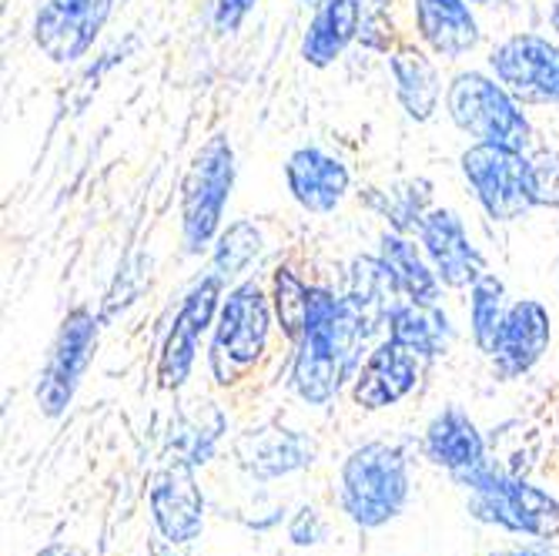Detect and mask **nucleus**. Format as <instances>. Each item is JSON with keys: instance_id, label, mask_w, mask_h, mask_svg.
<instances>
[{"instance_id": "nucleus-1", "label": "nucleus", "mask_w": 559, "mask_h": 556, "mask_svg": "<svg viewBox=\"0 0 559 556\" xmlns=\"http://www.w3.org/2000/svg\"><path fill=\"white\" fill-rule=\"evenodd\" d=\"M376 335L379 329L345 292L312 285L309 329L292 348V392L305 406H329V402H335L366 363Z\"/></svg>"}, {"instance_id": "nucleus-2", "label": "nucleus", "mask_w": 559, "mask_h": 556, "mask_svg": "<svg viewBox=\"0 0 559 556\" xmlns=\"http://www.w3.org/2000/svg\"><path fill=\"white\" fill-rule=\"evenodd\" d=\"M275 329L272 295L262 279L248 275L228 285L205 356L212 382L218 389H238L245 379L255 376L272 348Z\"/></svg>"}, {"instance_id": "nucleus-3", "label": "nucleus", "mask_w": 559, "mask_h": 556, "mask_svg": "<svg viewBox=\"0 0 559 556\" xmlns=\"http://www.w3.org/2000/svg\"><path fill=\"white\" fill-rule=\"evenodd\" d=\"M413 499V463L399 442L355 446L338 470V510L359 530L395 523Z\"/></svg>"}, {"instance_id": "nucleus-4", "label": "nucleus", "mask_w": 559, "mask_h": 556, "mask_svg": "<svg viewBox=\"0 0 559 556\" xmlns=\"http://www.w3.org/2000/svg\"><path fill=\"white\" fill-rule=\"evenodd\" d=\"M469 493V517L533 540H556L559 536V499L543 486L499 470L496 463H479L476 470L455 476Z\"/></svg>"}, {"instance_id": "nucleus-5", "label": "nucleus", "mask_w": 559, "mask_h": 556, "mask_svg": "<svg viewBox=\"0 0 559 556\" xmlns=\"http://www.w3.org/2000/svg\"><path fill=\"white\" fill-rule=\"evenodd\" d=\"M460 171L486 218L510 225L546 205V181L526 151L506 144H469L460 155Z\"/></svg>"}, {"instance_id": "nucleus-6", "label": "nucleus", "mask_w": 559, "mask_h": 556, "mask_svg": "<svg viewBox=\"0 0 559 556\" xmlns=\"http://www.w3.org/2000/svg\"><path fill=\"white\" fill-rule=\"evenodd\" d=\"M445 115L452 128L476 144H506L530 151L533 125L520 100L492 71H455L445 84Z\"/></svg>"}, {"instance_id": "nucleus-7", "label": "nucleus", "mask_w": 559, "mask_h": 556, "mask_svg": "<svg viewBox=\"0 0 559 556\" xmlns=\"http://www.w3.org/2000/svg\"><path fill=\"white\" fill-rule=\"evenodd\" d=\"M235 178H238L235 147L228 134L218 131L194 151L181 178L178 218H181V245L188 256L212 251L218 232L225 228V209L235 191Z\"/></svg>"}, {"instance_id": "nucleus-8", "label": "nucleus", "mask_w": 559, "mask_h": 556, "mask_svg": "<svg viewBox=\"0 0 559 556\" xmlns=\"http://www.w3.org/2000/svg\"><path fill=\"white\" fill-rule=\"evenodd\" d=\"M228 285L215 275L205 272L178 301V309L162 335V348H158V366H155V379L162 392H181L198 366V352L205 335H212L222 298H225Z\"/></svg>"}, {"instance_id": "nucleus-9", "label": "nucleus", "mask_w": 559, "mask_h": 556, "mask_svg": "<svg viewBox=\"0 0 559 556\" xmlns=\"http://www.w3.org/2000/svg\"><path fill=\"white\" fill-rule=\"evenodd\" d=\"M97 339H100V316H94V309L74 306L61 319L58 335L50 342L47 359L40 366L37 389H34V402L40 416L61 419L71 410V402L94 363Z\"/></svg>"}, {"instance_id": "nucleus-10", "label": "nucleus", "mask_w": 559, "mask_h": 556, "mask_svg": "<svg viewBox=\"0 0 559 556\" xmlns=\"http://www.w3.org/2000/svg\"><path fill=\"white\" fill-rule=\"evenodd\" d=\"M489 71L523 108L559 105V44L536 31L502 37L486 58Z\"/></svg>"}, {"instance_id": "nucleus-11", "label": "nucleus", "mask_w": 559, "mask_h": 556, "mask_svg": "<svg viewBox=\"0 0 559 556\" xmlns=\"http://www.w3.org/2000/svg\"><path fill=\"white\" fill-rule=\"evenodd\" d=\"M115 14V0H44L34 17V44L50 64H78Z\"/></svg>"}, {"instance_id": "nucleus-12", "label": "nucleus", "mask_w": 559, "mask_h": 556, "mask_svg": "<svg viewBox=\"0 0 559 556\" xmlns=\"http://www.w3.org/2000/svg\"><path fill=\"white\" fill-rule=\"evenodd\" d=\"M198 470L181 460H165L147 486V517L151 530L171 543L201 540L205 533V493L198 486Z\"/></svg>"}, {"instance_id": "nucleus-13", "label": "nucleus", "mask_w": 559, "mask_h": 556, "mask_svg": "<svg viewBox=\"0 0 559 556\" xmlns=\"http://www.w3.org/2000/svg\"><path fill=\"white\" fill-rule=\"evenodd\" d=\"M416 238L426 251V259L432 262L442 288L449 292H469L489 272V262L479 251V245L473 241L466 218L455 209L436 205L426 215Z\"/></svg>"}, {"instance_id": "nucleus-14", "label": "nucleus", "mask_w": 559, "mask_h": 556, "mask_svg": "<svg viewBox=\"0 0 559 556\" xmlns=\"http://www.w3.org/2000/svg\"><path fill=\"white\" fill-rule=\"evenodd\" d=\"M423 366L426 363L416 352L402 348L389 339L376 342L348 386L352 406H359L362 413H382V410L399 406V402H405L419 389Z\"/></svg>"}, {"instance_id": "nucleus-15", "label": "nucleus", "mask_w": 559, "mask_h": 556, "mask_svg": "<svg viewBox=\"0 0 559 556\" xmlns=\"http://www.w3.org/2000/svg\"><path fill=\"white\" fill-rule=\"evenodd\" d=\"M552 342V316L539 298H516L510 301V312L502 319L496 348H492V372L499 379H520L533 372Z\"/></svg>"}, {"instance_id": "nucleus-16", "label": "nucleus", "mask_w": 559, "mask_h": 556, "mask_svg": "<svg viewBox=\"0 0 559 556\" xmlns=\"http://www.w3.org/2000/svg\"><path fill=\"white\" fill-rule=\"evenodd\" d=\"M235 463L251 476V480H282L292 473L309 470L319 457V442L312 436H305L298 429H285L278 423L259 426V429H245L235 446Z\"/></svg>"}, {"instance_id": "nucleus-17", "label": "nucleus", "mask_w": 559, "mask_h": 556, "mask_svg": "<svg viewBox=\"0 0 559 556\" xmlns=\"http://www.w3.org/2000/svg\"><path fill=\"white\" fill-rule=\"evenodd\" d=\"M285 188L309 215H332L352 191V171L319 144H301L285 158Z\"/></svg>"}, {"instance_id": "nucleus-18", "label": "nucleus", "mask_w": 559, "mask_h": 556, "mask_svg": "<svg viewBox=\"0 0 559 556\" xmlns=\"http://www.w3.org/2000/svg\"><path fill=\"white\" fill-rule=\"evenodd\" d=\"M419 44L439 61H463L483 44V27L469 0H413Z\"/></svg>"}, {"instance_id": "nucleus-19", "label": "nucleus", "mask_w": 559, "mask_h": 556, "mask_svg": "<svg viewBox=\"0 0 559 556\" xmlns=\"http://www.w3.org/2000/svg\"><path fill=\"white\" fill-rule=\"evenodd\" d=\"M385 55H389V74H392V91H395L399 108L409 121L429 125L439 111V100L445 97L436 55H429L423 44H413V40L392 44V50H385Z\"/></svg>"}, {"instance_id": "nucleus-20", "label": "nucleus", "mask_w": 559, "mask_h": 556, "mask_svg": "<svg viewBox=\"0 0 559 556\" xmlns=\"http://www.w3.org/2000/svg\"><path fill=\"white\" fill-rule=\"evenodd\" d=\"M423 457L455 480L486 463L489 452H486L483 429L466 410L442 406L423 429Z\"/></svg>"}, {"instance_id": "nucleus-21", "label": "nucleus", "mask_w": 559, "mask_h": 556, "mask_svg": "<svg viewBox=\"0 0 559 556\" xmlns=\"http://www.w3.org/2000/svg\"><path fill=\"white\" fill-rule=\"evenodd\" d=\"M366 34V0H322L301 34V61L329 71Z\"/></svg>"}, {"instance_id": "nucleus-22", "label": "nucleus", "mask_w": 559, "mask_h": 556, "mask_svg": "<svg viewBox=\"0 0 559 556\" xmlns=\"http://www.w3.org/2000/svg\"><path fill=\"white\" fill-rule=\"evenodd\" d=\"M385 339L416 352L423 363H432L452 348L455 326H452L449 312L442 309V301L423 306V301L402 298L385 319Z\"/></svg>"}, {"instance_id": "nucleus-23", "label": "nucleus", "mask_w": 559, "mask_h": 556, "mask_svg": "<svg viewBox=\"0 0 559 556\" xmlns=\"http://www.w3.org/2000/svg\"><path fill=\"white\" fill-rule=\"evenodd\" d=\"M379 256L389 265L402 298L423 301V306H436V301H442V282H439L432 262L426 259L419 238L385 228L379 235Z\"/></svg>"}, {"instance_id": "nucleus-24", "label": "nucleus", "mask_w": 559, "mask_h": 556, "mask_svg": "<svg viewBox=\"0 0 559 556\" xmlns=\"http://www.w3.org/2000/svg\"><path fill=\"white\" fill-rule=\"evenodd\" d=\"M345 295L355 301V306L362 309V316L379 329L385 332V319L389 312L402 301V292L389 272V265L382 262V256H359L348 269V288Z\"/></svg>"}, {"instance_id": "nucleus-25", "label": "nucleus", "mask_w": 559, "mask_h": 556, "mask_svg": "<svg viewBox=\"0 0 559 556\" xmlns=\"http://www.w3.org/2000/svg\"><path fill=\"white\" fill-rule=\"evenodd\" d=\"M366 205L389 225V232L399 235H419L426 215L436 209L432 198H429V185L426 181H395L389 188H369L366 194Z\"/></svg>"}, {"instance_id": "nucleus-26", "label": "nucleus", "mask_w": 559, "mask_h": 556, "mask_svg": "<svg viewBox=\"0 0 559 556\" xmlns=\"http://www.w3.org/2000/svg\"><path fill=\"white\" fill-rule=\"evenodd\" d=\"M262 251H265L262 228L251 218H235L218 232V238L212 245L209 272H215L225 285H235L251 275V269H255V262L262 259Z\"/></svg>"}, {"instance_id": "nucleus-27", "label": "nucleus", "mask_w": 559, "mask_h": 556, "mask_svg": "<svg viewBox=\"0 0 559 556\" xmlns=\"http://www.w3.org/2000/svg\"><path fill=\"white\" fill-rule=\"evenodd\" d=\"M269 295H272V312L278 335L288 342V348L298 345V339L309 329L312 316V282H305L288 262L275 265L269 275Z\"/></svg>"}, {"instance_id": "nucleus-28", "label": "nucleus", "mask_w": 559, "mask_h": 556, "mask_svg": "<svg viewBox=\"0 0 559 556\" xmlns=\"http://www.w3.org/2000/svg\"><path fill=\"white\" fill-rule=\"evenodd\" d=\"M510 312V295H506V282L496 272H486L473 288H469V335L476 352L489 359L502 319Z\"/></svg>"}, {"instance_id": "nucleus-29", "label": "nucleus", "mask_w": 559, "mask_h": 556, "mask_svg": "<svg viewBox=\"0 0 559 556\" xmlns=\"http://www.w3.org/2000/svg\"><path fill=\"white\" fill-rule=\"evenodd\" d=\"M225 433V416L222 410H215V402H205V410L201 413H191L185 416L175 433H171V457L168 460H181V463H191L194 470L205 466L215 449H218V439Z\"/></svg>"}, {"instance_id": "nucleus-30", "label": "nucleus", "mask_w": 559, "mask_h": 556, "mask_svg": "<svg viewBox=\"0 0 559 556\" xmlns=\"http://www.w3.org/2000/svg\"><path fill=\"white\" fill-rule=\"evenodd\" d=\"M325 536H329V523L322 520V513L316 507H301L288 520V540L295 546H319Z\"/></svg>"}, {"instance_id": "nucleus-31", "label": "nucleus", "mask_w": 559, "mask_h": 556, "mask_svg": "<svg viewBox=\"0 0 559 556\" xmlns=\"http://www.w3.org/2000/svg\"><path fill=\"white\" fill-rule=\"evenodd\" d=\"M255 4H259V0H215V4H212L215 31L218 34H235L248 21V14L255 11Z\"/></svg>"}, {"instance_id": "nucleus-32", "label": "nucleus", "mask_w": 559, "mask_h": 556, "mask_svg": "<svg viewBox=\"0 0 559 556\" xmlns=\"http://www.w3.org/2000/svg\"><path fill=\"white\" fill-rule=\"evenodd\" d=\"M147 556H191V546L188 543H171V540H165V536H158L155 530H151Z\"/></svg>"}, {"instance_id": "nucleus-33", "label": "nucleus", "mask_w": 559, "mask_h": 556, "mask_svg": "<svg viewBox=\"0 0 559 556\" xmlns=\"http://www.w3.org/2000/svg\"><path fill=\"white\" fill-rule=\"evenodd\" d=\"M506 556H559L552 540H533V543H523V546H513L506 549Z\"/></svg>"}, {"instance_id": "nucleus-34", "label": "nucleus", "mask_w": 559, "mask_h": 556, "mask_svg": "<svg viewBox=\"0 0 559 556\" xmlns=\"http://www.w3.org/2000/svg\"><path fill=\"white\" fill-rule=\"evenodd\" d=\"M546 17H549V27L559 34V0H552V4H549V14H546Z\"/></svg>"}, {"instance_id": "nucleus-35", "label": "nucleus", "mask_w": 559, "mask_h": 556, "mask_svg": "<svg viewBox=\"0 0 559 556\" xmlns=\"http://www.w3.org/2000/svg\"><path fill=\"white\" fill-rule=\"evenodd\" d=\"M44 556H78V553H71V549H61V546H55V549H47Z\"/></svg>"}, {"instance_id": "nucleus-36", "label": "nucleus", "mask_w": 559, "mask_h": 556, "mask_svg": "<svg viewBox=\"0 0 559 556\" xmlns=\"http://www.w3.org/2000/svg\"><path fill=\"white\" fill-rule=\"evenodd\" d=\"M473 8H492V4H499V0H469Z\"/></svg>"}, {"instance_id": "nucleus-37", "label": "nucleus", "mask_w": 559, "mask_h": 556, "mask_svg": "<svg viewBox=\"0 0 559 556\" xmlns=\"http://www.w3.org/2000/svg\"><path fill=\"white\" fill-rule=\"evenodd\" d=\"M298 4H305V8H312V11H316V8L322 4V0H298Z\"/></svg>"}, {"instance_id": "nucleus-38", "label": "nucleus", "mask_w": 559, "mask_h": 556, "mask_svg": "<svg viewBox=\"0 0 559 556\" xmlns=\"http://www.w3.org/2000/svg\"><path fill=\"white\" fill-rule=\"evenodd\" d=\"M486 556H506V549H492V553H486Z\"/></svg>"}]
</instances>
